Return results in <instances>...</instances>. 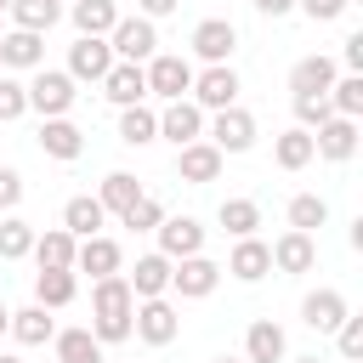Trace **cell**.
Instances as JSON below:
<instances>
[{
  "label": "cell",
  "mask_w": 363,
  "mask_h": 363,
  "mask_svg": "<svg viewBox=\"0 0 363 363\" xmlns=\"http://www.w3.org/2000/svg\"><path fill=\"white\" fill-rule=\"evenodd\" d=\"M74 74L68 68H34V79H28V108L40 113V119H57V113H68L74 108Z\"/></svg>",
  "instance_id": "obj_2"
},
{
  "label": "cell",
  "mask_w": 363,
  "mask_h": 363,
  "mask_svg": "<svg viewBox=\"0 0 363 363\" xmlns=\"http://www.w3.org/2000/svg\"><path fill=\"white\" fill-rule=\"evenodd\" d=\"M329 108H335V113H346V119H357V113H363V74L335 79V85H329Z\"/></svg>",
  "instance_id": "obj_38"
},
{
  "label": "cell",
  "mask_w": 363,
  "mask_h": 363,
  "mask_svg": "<svg viewBox=\"0 0 363 363\" xmlns=\"http://www.w3.org/2000/svg\"><path fill=\"white\" fill-rule=\"evenodd\" d=\"M113 68V45L102 40V34H79L74 45H68V74L74 79H102Z\"/></svg>",
  "instance_id": "obj_15"
},
{
  "label": "cell",
  "mask_w": 363,
  "mask_h": 363,
  "mask_svg": "<svg viewBox=\"0 0 363 363\" xmlns=\"http://www.w3.org/2000/svg\"><path fill=\"white\" fill-rule=\"evenodd\" d=\"M153 233H159V255H170V261L204 250V227H199V216H170V210H164V221H159Z\"/></svg>",
  "instance_id": "obj_11"
},
{
  "label": "cell",
  "mask_w": 363,
  "mask_h": 363,
  "mask_svg": "<svg viewBox=\"0 0 363 363\" xmlns=\"http://www.w3.org/2000/svg\"><path fill=\"white\" fill-rule=\"evenodd\" d=\"M28 250H34V221L6 216V221H0V261H23Z\"/></svg>",
  "instance_id": "obj_36"
},
{
  "label": "cell",
  "mask_w": 363,
  "mask_h": 363,
  "mask_svg": "<svg viewBox=\"0 0 363 363\" xmlns=\"http://www.w3.org/2000/svg\"><path fill=\"white\" fill-rule=\"evenodd\" d=\"M346 312H352V306H346V295H340V289H329V284H323V289H312V295L301 301V323H306V329H318V335H335Z\"/></svg>",
  "instance_id": "obj_17"
},
{
  "label": "cell",
  "mask_w": 363,
  "mask_h": 363,
  "mask_svg": "<svg viewBox=\"0 0 363 363\" xmlns=\"http://www.w3.org/2000/svg\"><path fill=\"white\" fill-rule=\"evenodd\" d=\"M130 335L147 340V346H170V340L182 335V312H176L164 295H147V301H136V312H130Z\"/></svg>",
  "instance_id": "obj_3"
},
{
  "label": "cell",
  "mask_w": 363,
  "mask_h": 363,
  "mask_svg": "<svg viewBox=\"0 0 363 363\" xmlns=\"http://www.w3.org/2000/svg\"><path fill=\"white\" fill-rule=\"evenodd\" d=\"M204 142H216L221 153H250V147H255V113L238 108V102H233V108H216Z\"/></svg>",
  "instance_id": "obj_7"
},
{
  "label": "cell",
  "mask_w": 363,
  "mask_h": 363,
  "mask_svg": "<svg viewBox=\"0 0 363 363\" xmlns=\"http://www.w3.org/2000/svg\"><path fill=\"white\" fill-rule=\"evenodd\" d=\"M335 346H340V357L346 363H363V318H340V329H335Z\"/></svg>",
  "instance_id": "obj_40"
},
{
  "label": "cell",
  "mask_w": 363,
  "mask_h": 363,
  "mask_svg": "<svg viewBox=\"0 0 363 363\" xmlns=\"http://www.w3.org/2000/svg\"><path fill=\"white\" fill-rule=\"evenodd\" d=\"M23 113H28V85L0 74V125H6V119H23Z\"/></svg>",
  "instance_id": "obj_41"
},
{
  "label": "cell",
  "mask_w": 363,
  "mask_h": 363,
  "mask_svg": "<svg viewBox=\"0 0 363 363\" xmlns=\"http://www.w3.org/2000/svg\"><path fill=\"white\" fill-rule=\"evenodd\" d=\"M119 142H125V147H147V142H159V113H153L147 102L119 108Z\"/></svg>",
  "instance_id": "obj_26"
},
{
  "label": "cell",
  "mask_w": 363,
  "mask_h": 363,
  "mask_svg": "<svg viewBox=\"0 0 363 363\" xmlns=\"http://www.w3.org/2000/svg\"><path fill=\"white\" fill-rule=\"evenodd\" d=\"M74 295H79L74 267H40V272H34V301H40V306H51V312H57V306H68Z\"/></svg>",
  "instance_id": "obj_25"
},
{
  "label": "cell",
  "mask_w": 363,
  "mask_h": 363,
  "mask_svg": "<svg viewBox=\"0 0 363 363\" xmlns=\"http://www.w3.org/2000/svg\"><path fill=\"white\" fill-rule=\"evenodd\" d=\"M6 11H11V28H34V34H45V28L62 17V0H11Z\"/></svg>",
  "instance_id": "obj_34"
},
{
  "label": "cell",
  "mask_w": 363,
  "mask_h": 363,
  "mask_svg": "<svg viewBox=\"0 0 363 363\" xmlns=\"http://www.w3.org/2000/svg\"><path fill=\"white\" fill-rule=\"evenodd\" d=\"M267 250H272V267H278V272H312V267H318V238H312V233H295V227H289V233H284L278 244H267Z\"/></svg>",
  "instance_id": "obj_20"
},
{
  "label": "cell",
  "mask_w": 363,
  "mask_h": 363,
  "mask_svg": "<svg viewBox=\"0 0 363 363\" xmlns=\"http://www.w3.org/2000/svg\"><path fill=\"white\" fill-rule=\"evenodd\" d=\"M329 113H335L329 96H295V119H301V130H318Z\"/></svg>",
  "instance_id": "obj_42"
},
{
  "label": "cell",
  "mask_w": 363,
  "mask_h": 363,
  "mask_svg": "<svg viewBox=\"0 0 363 363\" xmlns=\"http://www.w3.org/2000/svg\"><path fill=\"white\" fill-rule=\"evenodd\" d=\"M96 199H102V210L125 216V210H130V204L142 199V182H136L130 170H108V176H102V193H96Z\"/></svg>",
  "instance_id": "obj_33"
},
{
  "label": "cell",
  "mask_w": 363,
  "mask_h": 363,
  "mask_svg": "<svg viewBox=\"0 0 363 363\" xmlns=\"http://www.w3.org/2000/svg\"><path fill=\"white\" fill-rule=\"evenodd\" d=\"M159 136H164V142H176V147L199 142V136H204V108H199L193 96L164 102V113H159Z\"/></svg>",
  "instance_id": "obj_10"
},
{
  "label": "cell",
  "mask_w": 363,
  "mask_h": 363,
  "mask_svg": "<svg viewBox=\"0 0 363 363\" xmlns=\"http://www.w3.org/2000/svg\"><path fill=\"white\" fill-rule=\"evenodd\" d=\"M193 102L199 108H233L238 102V74H233V62H204V74H193Z\"/></svg>",
  "instance_id": "obj_8"
},
{
  "label": "cell",
  "mask_w": 363,
  "mask_h": 363,
  "mask_svg": "<svg viewBox=\"0 0 363 363\" xmlns=\"http://www.w3.org/2000/svg\"><path fill=\"white\" fill-rule=\"evenodd\" d=\"M51 346H57V363H102V340L91 329H57Z\"/></svg>",
  "instance_id": "obj_31"
},
{
  "label": "cell",
  "mask_w": 363,
  "mask_h": 363,
  "mask_svg": "<svg viewBox=\"0 0 363 363\" xmlns=\"http://www.w3.org/2000/svg\"><path fill=\"white\" fill-rule=\"evenodd\" d=\"M216 221H221V227H227L233 238H250V233L261 227V204H255V199H221Z\"/></svg>",
  "instance_id": "obj_35"
},
{
  "label": "cell",
  "mask_w": 363,
  "mask_h": 363,
  "mask_svg": "<svg viewBox=\"0 0 363 363\" xmlns=\"http://www.w3.org/2000/svg\"><path fill=\"white\" fill-rule=\"evenodd\" d=\"M0 335H11V312H6V301H0Z\"/></svg>",
  "instance_id": "obj_48"
},
{
  "label": "cell",
  "mask_w": 363,
  "mask_h": 363,
  "mask_svg": "<svg viewBox=\"0 0 363 363\" xmlns=\"http://www.w3.org/2000/svg\"><path fill=\"white\" fill-rule=\"evenodd\" d=\"M130 312H136V295H130L125 272L91 278V335H96L102 346H119V340H130Z\"/></svg>",
  "instance_id": "obj_1"
},
{
  "label": "cell",
  "mask_w": 363,
  "mask_h": 363,
  "mask_svg": "<svg viewBox=\"0 0 363 363\" xmlns=\"http://www.w3.org/2000/svg\"><path fill=\"white\" fill-rule=\"evenodd\" d=\"M295 6H301V11L312 17V23H335V17H340V11L352 6V0H295Z\"/></svg>",
  "instance_id": "obj_43"
},
{
  "label": "cell",
  "mask_w": 363,
  "mask_h": 363,
  "mask_svg": "<svg viewBox=\"0 0 363 363\" xmlns=\"http://www.w3.org/2000/svg\"><path fill=\"white\" fill-rule=\"evenodd\" d=\"M0 68H45V34L11 28V34L0 40Z\"/></svg>",
  "instance_id": "obj_23"
},
{
  "label": "cell",
  "mask_w": 363,
  "mask_h": 363,
  "mask_svg": "<svg viewBox=\"0 0 363 363\" xmlns=\"http://www.w3.org/2000/svg\"><path fill=\"white\" fill-rule=\"evenodd\" d=\"M74 250H79V238L68 233V227H45V233H34V261L40 267H74Z\"/></svg>",
  "instance_id": "obj_28"
},
{
  "label": "cell",
  "mask_w": 363,
  "mask_h": 363,
  "mask_svg": "<svg viewBox=\"0 0 363 363\" xmlns=\"http://www.w3.org/2000/svg\"><path fill=\"white\" fill-rule=\"evenodd\" d=\"M329 85H335V62L318 51V57H301L295 68H289V91L295 96H329Z\"/></svg>",
  "instance_id": "obj_24"
},
{
  "label": "cell",
  "mask_w": 363,
  "mask_h": 363,
  "mask_svg": "<svg viewBox=\"0 0 363 363\" xmlns=\"http://www.w3.org/2000/svg\"><path fill=\"white\" fill-rule=\"evenodd\" d=\"M340 57H346V68H352V74H363V28H357V34H346V51H340Z\"/></svg>",
  "instance_id": "obj_45"
},
{
  "label": "cell",
  "mask_w": 363,
  "mask_h": 363,
  "mask_svg": "<svg viewBox=\"0 0 363 363\" xmlns=\"http://www.w3.org/2000/svg\"><path fill=\"white\" fill-rule=\"evenodd\" d=\"M6 6H11V0H0V11H6Z\"/></svg>",
  "instance_id": "obj_52"
},
{
  "label": "cell",
  "mask_w": 363,
  "mask_h": 363,
  "mask_svg": "<svg viewBox=\"0 0 363 363\" xmlns=\"http://www.w3.org/2000/svg\"><path fill=\"white\" fill-rule=\"evenodd\" d=\"M96 85H102V96H108L113 108H130V102L147 96V74H142V62H113Z\"/></svg>",
  "instance_id": "obj_18"
},
{
  "label": "cell",
  "mask_w": 363,
  "mask_h": 363,
  "mask_svg": "<svg viewBox=\"0 0 363 363\" xmlns=\"http://www.w3.org/2000/svg\"><path fill=\"white\" fill-rule=\"evenodd\" d=\"M284 352H289L284 329H278L272 318H255L250 335H244V363H284Z\"/></svg>",
  "instance_id": "obj_22"
},
{
  "label": "cell",
  "mask_w": 363,
  "mask_h": 363,
  "mask_svg": "<svg viewBox=\"0 0 363 363\" xmlns=\"http://www.w3.org/2000/svg\"><path fill=\"white\" fill-rule=\"evenodd\" d=\"M272 159H278V170H306V164L318 159V153H312V130H301V125L284 130V136L272 142Z\"/></svg>",
  "instance_id": "obj_32"
},
{
  "label": "cell",
  "mask_w": 363,
  "mask_h": 363,
  "mask_svg": "<svg viewBox=\"0 0 363 363\" xmlns=\"http://www.w3.org/2000/svg\"><path fill=\"white\" fill-rule=\"evenodd\" d=\"M261 17H284V11H295V0H250Z\"/></svg>",
  "instance_id": "obj_47"
},
{
  "label": "cell",
  "mask_w": 363,
  "mask_h": 363,
  "mask_svg": "<svg viewBox=\"0 0 363 363\" xmlns=\"http://www.w3.org/2000/svg\"><path fill=\"white\" fill-rule=\"evenodd\" d=\"M312 153H318V159H329V164H346V159L357 153V119L329 113V119L312 130Z\"/></svg>",
  "instance_id": "obj_9"
},
{
  "label": "cell",
  "mask_w": 363,
  "mask_h": 363,
  "mask_svg": "<svg viewBox=\"0 0 363 363\" xmlns=\"http://www.w3.org/2000/svg\"><path fill=\"white\" fill-rule=\"evenodd\" d=\"M11 335H17V346H45L51 335H57V318H51V306H23V312H11Z\"/></svg>",
  "instance_id": "obj_29"
},
{
  "label": "cell",
  "mask_w": 363,
  "mask_h": 363,
  "mask_svg": "<svg viewBox=\"0 0 363 363\" xmlns=\"http://www.w3.org/2000/svg\"><path fill=\"white\" fill-rule=\"evenodd\" d=\"M119 221H125V227H130V233H153V227H159V221H164V204H159V199H153V193H142V199H136V204H130V210H125V216H119Z\"/></svg>",
  "instance_id": "obj_39"
},
{
  "label": "cell",
  "mask_w": 363,
  "mask_h": 363,
  "mask_svg": "<svg viewBox=\"0 0 363 363\" xmlns=\"http://www.w3.org/2000/svg\"><path fill=\"white\" fill-rule=\"evenodd\" d=\"M216 284H221V267H216L204 250L170 261V289H176L182 301H204V295H216Z\"/></svg>",
  "instance_id": "obj_6"
},
{
  "label": "cell",
  "mask_w": 363,
  "mask_h": 363,
  "mask_svg": "<svg viewBox=\"0 0 363 363\" xmlns=\"http://www.w3.org/2000/svg\"><path fill=\"white\" fill-rule=\"evenodd\" d=\"M119 267H125V250H119L108 233H91V238H79V250H74V272L108 278V272H119Z\"/></svg>",
  "instance_id": "obj_16"
},
{
  "label": "cell",
  "mask_w": 363,
  "mask_h": 363,
  "mask_svg": "<svg viewBox=\"0 0 363 363\" xmlns=\"http://www.w3.org/2000/svg\"><path fill=\"white\" fill-rule=\"evenodd\" d=\"M216 363H244V357H216Z\"/></svg>",
  "instance_id": "obj_51"
},
{
  "label": "cell",
  "mask_w": 363,
  "mask_h": 363,
  "mask_svg": "<svg viewBox=\"0 0 363 363\" xmlns=\"http://www.w3.org/2000/svg\"><path fill=\"white\" fill-rule=\"evenodd\" d=\"M102 221H108V210H102V199H91V193H74V199L62 204V227H68L74 238L102 233Z\"/></svg>",
  "instance_id": "obj_27"
},
{
  "label": "cell",
  "mask_w": 363,
  "mask_h": 363,
  "mask_svg": "<svg viewBox=\"0 0 363 363\" xmlns=\"http://www.w3.org/2000/svg\"><path fill=\"white\" fill-rule=\"evenodd\" d=\"M125 284H130V295L136 301H147V295H164L170 289V255H136V267L125 272Z\"/></svg>",
  "instance_id": "obj_21"
},
{
  "label": "cell",
  "mask_w": 363,
  "mask_h": 363,
  "mask_svg": "<svg viewBox=\"0 0 363 363\" xmlns=\"http://www.w3.org/2000/svg\"><path fill=\"white\" fill-rule=\"evenodd\" d=\"M34 142H40V153H45V159H62V164L85 153V130H79L68 113H57V119H40V136H34Z\"/></svg>",
  "instance_id": "obj_12"
},
{
  "label": "cell",
  "mask_w": 363,
  "mask_h": 363,
  "mask_svg": "<svg viewBox=\"0 0 363 363\" xmlns=\"http://www.w3.org/2000/svg\"><path fill=\"white\" fill-rule=\"evenodd\" d=\"M221 272H233L238 284H261V278L272 272V250L250 233V238H238V244H233V255H227V267H221Z\"/></svg>",
  "instance_id": "obj_19"
},
{
  "label": "cell",
  "mask_w": 363,
  "mask_h": 363,
  "mask_svg": "<svg viewBox=\"0 0 363 363\" xmlns=\"http://www.w3.org/2000/svg\"><path fill=\"white\" fill-rule=\"evenodd\" d=\"M187 45H193V57H204V62H227V57L238 51V28H233L227 17H204Z\"/></svg>",
  "instance_id": "obj_14"
},
{
  "label": "cell",
  "mask_w": 363,
  "mask_h": 363,
  "mask_svg": "<svg viewBox=\"0 0 363 363\" xmlns=\"http://www.w3.org/2000/svg\"><path fill=\"white\" fill-rule=\"evenodd\" d=\"M295 363H323V357H295Z\"/></svg>",
  "instance_id": "obj_50"
},
{
  "label": "cell",
  "mask_w": 363,
  "mask_h": 363,
  "mask_svg": "<svg viewBox=\"0 0 363 363\" xmlns=\"http://www.w3.org/2000/svg\"><path fill=\"white\" fill-rule=\"evenodd\" d=\"M68 17H74L79 34H102L108 40V28L119 23V6L113 0H68Z\"/></svg>",
  "instance_id": "obj_30"
},
{
  "label": "cell",
  "mask_w": 363,
  "mask_h": 363,
  "mask_svg": "<svg viewBox=\"0 0 363 363\" xmlns=\"http://www.w3.org/2000/svg\"><path fill=\"white\" fill-rule=\"evenodd\" d=\"M323 221H329V204H323L318 193H295V199H289V227H295V233H318Z\"/></svg>",
  "instance_id": "obj_37"
},
{
  "label": "cell",
  "mask_w": 363,
  "mask_h": 363,
  "mask_svg": "<svg viewBox=\"0 0 363 363\" xmlns=\"http://www.w3.org/2000/svg\"><path fill=\"white\" fill-rule=\"evenodd\" d=\"M136 6H142V17H170L182 0H136Z\"/></svg>",
  "instance_id": "obj_46"
},
{
  "label": "cell",
  "mask_w": 363,
  "mask_h": 363,
  "mask_svg": "<svg viewBox=\"0 0 363 363\" xmlns=\"http://www.w3.org/2000/svg\"><path fill=\"white\" fill-rule=\"evenodd\" d=\"M142 74H147V96H164V102H176V96H187V91H193V62H187V57L153 51V57L142 62Z\"/></svg>",
  "instance_id": "obj_5"
},
{
  "label": "cell",
  "mask_w": 363,
  "mask_h": 363,
  "mask_svg": "<svg viewBox=\"0 0 363 363\" xmlns=\"http://www.w3.org/2000/svg\"><path fill=\"white\" fill-rule=\"evenodd\" d=\"M0 363H23V357H17V352H0Z\"/></svg>",
  "instance_id": "obj_49"
},
{
  "label": "cell",
  "mask_w": 363,
  "mask_h": 363,
  "mask_svg": "<svg viewBox=\"0 0 363 363\" xmlns=\"http://www.w3.org/2000/svg\"><path fill=\"white\" fill-rule=\"evenodd\" d=\"M221 159H227V153H221L216 142H204V136H199V142L176 147V176H182V182H193V187H204V182H216V176H221Z\"/></svg>",
  "instance_id": "obj_13"
},
{
  "label": "cell",
  "mask_w": 363,
  "mask_h": 363,
  "mask_svg": "<svg viewBox=\"0 0 363 363\" xmlns=\"http://www.w3.org/2000/svg\"><path fill=\"white\" fill-rule=\"evenodd\" d=\"M23 204V176L11 164H0V210H17Z\"/></svg>",
  "instance_id": "obj_44"
},
{
  "label": "cell",
  "mask_w": 363,
  "mask_h": 363,
  "mask_svg": "<svg viewBox=\"0 0 363 363\" xmlns=\"http://www.w3.org/2000/svg\"><path fill=\"white\" fill-rule=\"evenodd\" d=\"M108 45H113V62H147L153 51H159V28H153V17H119L113 28H108Z\"/></svg>",
  "instance_id": "obj_4"
}]
</instances>
